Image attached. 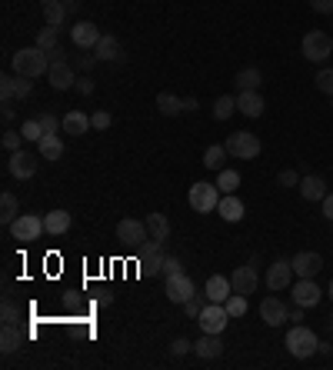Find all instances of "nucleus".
<instances>
[{
  "instance_id": "7",
  "label": "nucleus",
  "mask_w": 333,
  "mask_h": 370,
  "mask_svg": "<svg viewBox=\"0 0 333 370\" xmlns=\"http://www.w3.org/2000/svg\"><path fill=\"white\" fill-rule=\"evenodd\" d=\"M197 324H200V331L204 333H223L227 331V324H230V314H227V307L223 304H207L204 310H200Z\"/></svg>"
},
{
  "instance_id": "39",
  "label": "nucleus",
  "mask_w": 333,
  "mask_h": 370,
  "mask_svg": "<svg viewBox=\"0 0 333 370\" xmlns=\"http://www.w3.org/2000/svg\"><path fill=\"white\" fill-rule=\"evenodd\" d=\"M313 84H317V90H320V94L333 97V67H320V70H317V77H313Z\"/></svg>"
},
{
  "instance_id": "50",
  "label": "nucleus",
  "mask_w": 333,
  "mask_h": 370,
  "mask_svg": "<svg viewBox=\"0 0 333 370\" xmlns=\"http://www.w3.org/2000/svg\"><path fill=\"white\" fill-rule=\"evenodd\" d=\"M20 141H24V134H13V130H4V147L7 151H20Z\"/></svg>"
},
{
  "instance_id": "16",
  "label": "nucleus",
  "mask_w": 333,
  "mask_h": 370,
  "mask_svg": "<svg viewBox=\"0 0 333 370\" xmlns=\"http://www.w3.org/2000/svg\"><path fill=\"white\" fill-rule=\"evenodd\" d=\"M230 283H233V291H237V294H254L256 283H260V274H256V260H250L247 267H237V270H233Z\"/></svg>"
},
{
  "instance_id": "51",
  "label": "nucleus",
  "mask_w": 333,
  "mask_h": 370,
  "mask_svg": "<svg viewBox=\"0 0 333 370\" xmlns=\"http://www.w3.org/2000/svg\"><path fill=\"white\" fill-rule=\"evenodd\" d=\"M313 13H333V0H310Z\"/></svg>"
},
{
  "instance_id": "4",
  "label": "nucleus",
  "mask_w": 333,
  "mask_h": 370,
  "mask_svg": "<svg viewBox=\"0 0 333 370\" xmlns=\"http://www.w3.org/2000/svg\"><path fill=\"white\" fill-rule=\"evenodd\" d=\"M300 53L307 57L310 64H323L333 53V37L323 34V30H310V34H303V40H300Z\"/></svg>"
},
{
  "instance_id": "56",
  "label": "nucleus",
  "mask_w": 333,
  "mask_h": 370,
  "mask_svg": "<svg viewBox=\"0 0 333 370\" xmlns=\"http://www.w3.org/2000/svg\"><path fill=\"white\" fill-rule=\"evenodd\" d=\"M97 304H100V307H107V304H114V294H110V291H103V294L97 297Z\"/></svg>"
},
{
  "instance_id": "53",
  "label": "nucleus",
  "mask_w": 333,
  "mask_h": 370,
  "mask_svg": "<svg viewBox=\"0 0 333 370\" xmlns=\"http://www.w3.org/2000/svg\"><path fill=\"white\" fill-rule=\"evenodd\" d=\"M47 60H51V64H60V60H67L64 47H53V51H47Z\"/></svg>"
},
{
  "instance_id": "37",
  "label": "nucleus",
  "mask_w": 333,
  "mask_h": 370,
  "mask_svg": "<svg viewBox=\"0 0 333 370\" xmlns=\"http://www.w3.org/2000/svg\"><path fill=\"white\" fill-rule=\"evenodd\" d=\"M233 110H237V97H230V94H223V97L214 101V117L217 120H230Z\"/></svg>"
},
{
  "instance_id": "3",
  "label": "nucleus",
  "mask_w": 333,
  "mask_h": 370,
  "mask_svg": "<svg viewBox=\"0 0 333 370\" xmlns=\"http://www.w3.org/2000/svg\"><path fill=\"white\" fill-rule=\"evenodd\" d=\"M260 151H263V143L250 130H233L227 137V153L233 160H254V157H260Z\"/></svg>"
},
{
  "instance_id": "30",
  "label": "nucleus",
  "mask_w": 333,
  "mask_h": 370,
  "mask_svg": "<svg viewBox=\"0 0 333 370\" xmlns=\"http://www.w3.org/2000/svg\"><path fill=\"white\" fill-rule=\"evenodd\" d=\"M40 7H44V17H47V24L51 27H60L67 20V4L64 0H40Z\"/></svg>"
},
{
  "instance_id": "14",
  "label": "nucleus",
  "mask_w": 333,
  "mask_h": 370,
  "mask_svg": "<svg viewBox=\"0 0 333 370\" xmlns=\"http://www.w3.org/2000/svg\"><path fill=\"white\" fill-rule=\"evenodd\" d=\"M70 37H74V44H77L80 51H93V47H97V40H100L103 34H100V27H97V24L80 20V24L70 27Z\"/></svg>"
},
{
  "instance_id": "49",
  "label": "nucleus",
  "mask_w": 333,
  "mask_h": 370,
  "mask_svg": "<svg viewBox=\"0 0 333 370\" xmlns=\"http://www.w3.org/2000/svg\"><path fill=\"white\" fill-rule=\"evenodd\" d=\"M190 350H193V344L187 337H177V340L170 344V354H174V357H183V354H190Z\"/></svg>"
},
{
  "instance_id": "12",
  "label": "nucleus",
  "mask_w": 333,
  "mask_h": 370,
  "mask_svg": "<svg viewBox=\"0 0 333 370\" xmlns=\"http://www.w3.org/2000/svg\"><path fill=\"white\" fill-rule=\"evenodd\" d=\"M260 320L267 327H280V324L290 320V310H287V304H283L280 297H263L260 300Z\"/></svg>"
},
{
  "instance_id": "57",
  "label": "nucleus",
  "mask_w": 333,
  "mask_h": 370,
  "mask_svg": "<svg viewBox=\"0 0 333 370\" xmlns=\"http://www.w3.org/2000/svg\"><path fill=\"white\" fill-rule=\"evenodd\" d=\"M13 120V103H4V124H11Z\"/></svg>"
},
{
  "instance_id": "58",
  "label": "nucleus",
  "mask_w": 333,
  "mask_h": 370,
  "mask_svg": "<svg viewBox=\"0 0 333 370\" xmlns=\"http://www.w3.org/2000/svg\"><path fill=\"white\" fill-rule=\"evenodd\" d=\"M183 110H197V97H183Z\"/></svg>"
},
{
  "instance_id": "62",
  "label": "nucleus",
  "mask_w": 333,
  "mask_h": 370,
  "mask_svg": "<svg viewBox=\"0 0 333 370\" xmlns=\"http://www.w3.org/2000/svg\"><path fill=\"white\" fill-rule=\"evenodd\" d=\"M330 107H333V103H330Z\"/></svg>"
},
{
  "instance_id": "29",
  "label": "nucleus",
  "mask_w": 333,
  "mask_h": 370,
  "mask_svg": "<svg viewBox=\"0 0 333 370\" xmlns=\"http://www.w3.org/2000/svg\"><path fill=\"white\" fill-rule=\"evenodd\" d=\"M17 217H20V204H17V197L11 191H4V197H0V224L11 230V224Z\"/></svg>"
},
{
  "instance_id": "19",
  "label": "nucleus",
  "mask_w": 333,
  "mask_h": 370,
  "mask_svg": "<svg viewBox=\"0 0 333 370\" xmlns=\"http://www.w3.org/2000/svg\"><path fill=\"white\" fill-rule=\"evenodd\" d=\"M217 214L227 220V224H240V220L247 217V207H244V200H240L237 193H223L220 204H217Z\"/></svg>"
},
{
  "instance_id": "15",
  "label": "nucleus",
  "mask_w": 333,
  "mask_h": 370,
  "mask_svg": "<svg viewBox=\"0 0 333 370\" xmlns=\"http://www.w3.org/2000/svg\"><path fill=\"white\" fill-rule=\"evenodd\" d=\"M290 264H294L296 277H317V274L323 270V257L317 254V250H300Z\"/></svg>"
},
{
  "instance_id": "2",
  "label": "nucleus",
  "mask_w": 333,
  "mask_h": 370,
  "mask_svg": "<svg viewBox=\"0 0 333 370\" xmlns=\"http://www.w3.org/2000/svg\"><path fill=\"white\" fill-rule=\"evenodd\" d=\"M283 347H287L296 360H307V357H313V354L320 350V340H317V333L310 331L307 324H294V327L287 331V344Z\"/></svg>"
},
{
  "instance_id": "55",
  "label": "nucleus",
  "mask_w": 333,
  "mask_h": 370,
  "mask_svg": "<svg viewBox=\"0 0 333 370\" xmlns=\"http://www.w3.org/2000/svg\"><path fill=\"white\" fill-rule=\"evenodd\" d=\"M290 320H294V324H303V307L294 304V310H290Z\"/></svg>"
},
{
  "instance_id": "48",
  "label": "nucleus",
  "mask_w": 333,
  "mask_h": 370,
  "mask_svg": "<svg viewBox=\"0 0 333 370\" xmlns=\"http://www.w3.org/2000/svg\"><path fill=\"white\" fill-rule=\"evenodd\" d=\"M90 124H93V130H107L110 124H114V117L107 114V110H97V114L90 117Z\"/></svg>"
},
{
  "instance_id": "28",
  "label": "nucleus",
  "mask_w": 333,
  "mask_h": 370,
  "mask_svg": "<svg viewBox=\"0 0 333 370\" xmlns=\"http://www.w3.org/2000/svg\"><path fill=\"white\" fill-rule=\"evenodd\" d=\"M64 120V134H74V137H84L93 124H90V117L87 114H80V110H70L67 117H60Z\"/></svg>"
},
{
  "instance_id": "26",
  "label": "nucleus",
  "mask_w": 333,
  "mask_h": 370,
  "mask_svg": "<svg viewBox=\"0 0 333 370\" xmlns=\"http://www.w3.org/2000/svg\"><path fill=\"white\" fill-rule=\"evenodd\" d=\"M147 234H150V241H157V243H166V237H170V220H166V214H147Z\"/></svg>"
},
{
  "instance_id": "24",
  "label": "nucleus",
  "mask_w": 333,
  "mask_h": 370,
  "mask_svg": "<svg viewBox=\"0 0 333 370\" xmlns=\"http://www.w3.org/2000/svg\"><path fill=\"white\" fill-rule=\"evenodd\" d=\"M193 354L200 360H217L223 354V340H220V333H204L197 344H193Z\"/></svg>"
},
{
  "instance_id": "11",
  "label": "nucleus",
  "mask_w": 333,
  "mask_h": 370,
  "mask_svg": "<svg viewBox=\"0 0 333 370\" xmlns=\"http://www.w3.org/2000/svg\"><path fill=\"white\" fill-rule=\"evenodd\" d=\"M37 157L30 151H13L11 157H7V174L11 177H17V180H30L34 174H37Z\"/></svg>"
},
{
  "instance_id": "35",
  "label": "nucleus",
  "mask_w": 333,
  "mask_h": 370,
  "mask_svg": "<svg viewBox=\"0 0 333 370\" xmlns=\"http://www.w3.org/2000/svg\"><path fill=\"white\" fill-rule=\"evenodd\" d=\"M217 187H220V193H237V187H240V174L237 170H217Z\"/></svg>"
},
{
  "instance_id": "22",
  "label": "nucleus",
  "mask_w": 333,
  "mask_h": 370,
  "mask_svg": "<svg viewBox=\"0 0 333 370\" xmlns=\"http://www.w3.org/2000/svg\"><path fill=\"white\" fill-rule=\"evenodd\" d=\"M300 197L307 200V204H317V200H323L327 197V180L317 177V174H310V177H300Z\"/></svg>"
},
{
  "instance_id": "21",
  "label": "nucleus",
  "mask_w": 333,
  "mask_h": 370,
  "mask_svg": "<svg viewBox=\"0 0 333 370\" xmlns=\"http://www.w3.org/2000/svg\"><path fill=\"white\" fill-rule=\"evenodd\" d=\"M204 294H207V300H210V304H223V300L233 294L230 277H220V274H214V277L204 283Z\"/></svg>"
},
{
  "instance_id": "36",
  "label": "nucleus",
  "mask_w": 333,
  "mask_h": 370,
  "mask_svg": "<svg viewBox=\"0 0 333 370\" xmlns=\"http://www.w3.org/2000/svg\"><path fill=\"white\" fill-rule=\"evenodd\" d=\"M57 37H60V27H40L37 30V47L40 51H53V47H60V44H57Z\"/></svg>"
},
{
  "instance_id": "45",
  "label": "nucleus",
  "mask_w": 333,
  "mask_h": 370,
  "mask_svg": "<svg viewBox=\"0 0 333 370\" xmlns=\"http://www.w3.org/2000/svg\"><path fill=\"white\" fill-rule=\"evenodd\" d=\"M160 274L166 277H174V274H183V264H180V257H164V267H160Z\"/></svg>"
},
{
  "instance_id": "41",
  "label": "nucleus",
  "mask_w": 333,
  "mask_h": 370,
  "mask_svg": "<svg viewBox=\"0 0 333 370\" xmlns=\"http://www.w3.org/2000/svg\"><path fill=\"white\" fill-rule=\"evenodd\" d=\"M210 304V300H207V294H193L190 300H187V304H183V314H187V317H200V310H204V307Z\"/></svg>"
},
{
  "instance_id": "59",
  "label": "nucleus",
  "mask_w": 333,
  "mask_h": 370,
  "mask_svg": "<svg viewBox=\"0 0 333 370\" xmlns=\"http://www.w3.org/2000/svg\"><path fill=\"white\" fill-rule=\"evenodd\" d=\"M64 4H67V7H74V4H77V0H64Z\"/></svg>"
},
{
  "instance_id": "60",
  "label": "nucleus",
  "mask_w": 333,
  "mask_h": 370,
  "mask_svg": "<svg viewBox=\"0 0 333 370\" xmlns=\"http://www.w3.org/2000/svg\"><path fill=\"white\" fill-rule=\"evenodd\" d=\"M327 294H330V300H333V281H330V291H327Z\"/></svg>"
},
{
  "instance_id": "47",
  "label": "nucleus",
  "mask_w": 333,
  "mask_h": 370,
  "mask_svg": "<svg viewBox=\"0 0 333 370\" xmlns=\"http://www.w3.org/2000/svg\"><path fill=\"white\" fill-rule=\"evenodd\" d=\"M277 184H280V187H300V174L287 167V170H280V174H277Z\"/></svg>"
},
{
  "instance_id": "44",
  "label": "nucleus",
  "mask_w": 333,
  "mask_h": 370,
  "mask_svg": "<svg viewBox=\"0 0 333 370\" xmlns=\"http://www.w3.org/2000/svg\"><path fill=\"white\" fill-rule=\"evenodd\" d=\"M34 94V80L30 77H17V87H13V101H27Z\"/></svg>"
},
{
  "instance_id": "34",
  "label": "nucleus",
  "mask_w": 333,
  "mask_h": 370,
  "mask_svg": "<svg viewBox=\"0 0 333 370\" xmlns=\"http://www.w3.org/2000/svg\"><path fill=\"white\" fill-rule=\"evenodd\" d=\"M157 110H160L164 117H177L180 110H183V101L174 97L170 90H164V94H157Z\"/></svg>"
},
{
  "instance_id": "23",
  "label": "nucleus",
  "mask_w": 333,
  "mask_h": 370,
  "mask_svg": "<svg viewBox=\"0 0 333 370\" xmlns=\"http://www.w3.org/2000/svg\"><path fill=\"white\" fill-rule=\"evenodd\" d=\"M237 110L244 117H250V120L263 114V97H260V90H240V94H237Z\"/></svg>"
},
{
  "instance_id": "20",
  "label": "nucleus",
  "mask_w": 333,
  "mask_h": 370,
  "mask_svg": "<svg viewBox=\"0 0 333 370\" xmlns=\"http://www.w3.org/2000/svg\"><path fill=\"white\" fill-rule=\"evenodd\" d=\"M47 80H51L53 90H67L77 84V77H74V67H70V60H60V64H51V70H47Z\"/></svg>"
},
{
  "instance_id": "42",
  "label": "nucleus",
  "mask_w": 333,
  "mask_h": 370,
  "mask_svg": "<svg viewBox=\"0 0 333 370\" xmlns=\"http://www.w3.org/2000/svg\"><path fill=\"white\" fill-rule=\"evenodd\" d=\"M0 320H4V324H13V327L20 324V310H17V304H13L11 297H7L4 307H0Z\"/></svg>"
},
{
  "instance_id": "43",
  "label": "nucleus",
  "mask_w": 333,
  "mask_h": 370,
  "mask_svg": "<svg viewBox=\"0 0 333 370\" xmlns=\"http://www.w3.org/2000/svg\"><path fill=\"white\" fill-rule=\"evenodd\" d=\"M13 87H17V77H11V74L0 77V101L4 103H13Z\"/></svg>"
},
{
  "instance_id": "38",
  "label": "nucleus",
  "mask_w": 333,
  "mask_h": 370,
  "mask_svg": "<svg viewBox=\"0 0 333 370\" xmlns=\"http://www.w3.org/2000/svg\"><path fill=\"white\" fill-rule=\"evenodd\" d=\"M223 307H227L230 317H244L247 314V294H237V291H233V294L223 300Z\"/></svg>"
},
{
  "instance_id": "54",
  "label": "nucleus",
  "mask_w": 333,
  "mask_h": 370,
  "mask_svg": "<svg viewBox=\"0 0 333 370\" xmlns=\"http://www.w3.org/2000/svg\"><path fill=\"white\" fill-rule=\"evenodd\" d=\"M320 204H323V217L333 220V193H327V197H323Z\"/></svg>"
},
{
  "instance_id": "18",
  "label": "nucleus",
  "mask_w": 333,
  "mask_h": 370,
  "mask_svg": "<svg viewBox=\"0 0 333 370\" xmlns=\"http://www.w3.org/2000/svg\"><path fill=\"white\" fill-rule=\"evenodd\" d=\"M93 57H97V60H103V64H120V60H124L120 40H117L114 34H103V37L97 40V47H93Z\"/></svg>"
},
{
  "instance_id": "6",
  "label": "nucleus",
  "mask_w": 333,
  "mask_h": 370,
  "mask_svg": "<svg viewBox=\"0 0 333 370\" xmlns=\"http://www.w3.org/2000/svg\"><path fill=\"white\" fill-rule=\"evenodd\" d=\"M290 297H294V304L296 307H317L323 300V291L317 287V281L313 277H300V281H294L290 283Z\"/></svg>"
},
{
  "instance_id": "33",
  "label": "nucleus",
  "mask_w": 333,
  "mask_h": 370,
  "mask_svg": "<svg viewBox=\"0 0 333 370\" xmlns=\"http://www.w3.org/2000/svg\"><path fill=\"white\" fill-rule=\"evenodd\" d=\"M20 344H24L20 331H17L13 324H4V331H0V350H4V354H17Z\"/></svg>"
},
{
  "instance_id": "25",
  "label": "nucleus",
  "mask_w": 333,
  "mask_h": 370,
  "mask_svg": "<svg viewBox=\"0 0 333 370\" xmlns=\"http://www.w3.org/2000/svg\"><path fill=\"white\" fill-rule=\"evenodd\" d=\"M37 151L47 164L60 160V157H64V141H60V134H44V137L37 141Z\"/></svg>"
},
{
  "instance_id": "27",
  "label": "nucleus",
  "mask_w": 333,
  "mask_h": 370,
  "mask_svg": "<svg viewBox=\"0 0 333 370\" xmlns=\"http://www.w3.org/2000/svg\"><path fill=\"white\" fill-rule=\"evenodd\" d=\"M233 87H237V94H240V90H260L263 87V74H260V67H244L240 74L233 77Z\"/></svg>"
},
{
  "instance_id": "9",
  "label": "nucleus",
  "mask_w": 333,
  "mask_h": 370,
  "mask_svg": "<svg viewBox=\"0 0 333 370\" xmlns=\"http://www.w3.org/2000/svg\"><path fill=\"white\" fill-rule=\"evenodd\" d=\"M117 241L127 243V247H137V250H141L143 243L150 241V234H147V224H143V220L124 217L120 224H117Z\"/></svg>"
},
{
  "instance_id": "40",
  "label": "nucleus",
  "mask_w": 333,
  "mask_h": 370,
  "mask_svg": "<svg viewBox=\"0 0 333 370\" xmlns=\"http://www.w3.org/2000/svg\"><path fill=\"white\" fill-rule=\"evenodd\" d=\"M20 134H24V141H34V143H37L40 137H44L40 117H30V120H24V124H20Z\"/></svg>"
},
{
  "instance_id": "32",
  "label": "nucleus",
  "mask_w": 333,
  "mask_h": 370,
  "mask_svg": "<svg viewBox=\"0 0 333 370\" xmlns=\"http://www.w3.org/2000/svg\"><path fill=\"white\" fill-rule=\"evenodd\" d=\"M227 143H210L204 151V167L207 170H223V160H227Z\"/></svg>"
},
{
  "instance_id": "61",
  "label": "nucleus",
  "mask_w": 333,
  "mask_h": 370,
  "mask_svg": "<svg viewBox=\"0 0 333 370\" xmlns=\"http://www.w3.org/2000/svg\"><path fill=\"white\" fill-rule=\"evenodd\" d=\"M330 331H333V314H330Z\"/></svg>"
},
{
  "instance_id": "10",
  "label": "nucleus",
  "mask_w": 333,
  "mask_h": 370,
  "mask_svg": "<svg viewBox=\"0 0 333 370\" xmlns=\"http://www.w3.org/2000/svg\"><path fill=\"white\" fill-rule=\"evenodd\" d=\"M44 217H37V214H20V217L11 224V234H13V241H24V243H30V241H37L40 234H44Z\"/></svg>"
},
{
  "instance_id": "52",
  "label": "nucleus",
  "mask_w": 333,
  "mask_h": 370,
  "mask_svg": "<svg viewBox=\"0 0 333 370\" xmlns=\"http://www.w3.org/2000/svg\"><path fill=\"white\" fill-rule=\"evenodd\" d=\"M74 87H77L80 94H84V97H90V94H93V80H90V77H80V80L74 84Z\"/></svg>"
},
{
  "instance_id": "31",
  "label": "nucleus",
  "mask_w": 333,
  "mask_h": 370,
  "mask_svg": "<svg viewBox=\"0 0 333 370\" xmlns=\"http://www.w3.org/2000/svg\"><path fill=\"white\" fill-rule=\"evenodd\" d=\"M44 227H47V234L60 237V234L70 230V214H67V210H51V214L44 217Z\"/></svg>"
},
{
  "instance_id": "8",
  "label": "nucleus",
  "mask_w": 333,
  "mask_h": 370,
  "mask_svg": "<svg viewBox=\"0 0 333 370\" xmlns=\"http://www.w3.org/2000/svg\"><path fill=\"white\" fill-rule=\"evenodd\" d=\"M164 294H166V300H170V304H180V307H183L193 294H197V283H193L187 274H174V277H166Z\"/></svg>"
},
{
  "instance_id": "13",
  "label": "nucleus",
  "mask_w": 333,
  "mask_h": 370,
  "mask_svg": "<svg viewBox=\"0 0 333 370\" xmlns=\"http://www.w3.org/2000/svg\"><path fill=\"white\" fill-rule=\"evenodd\" d=\"M263 281H267L270 291H287V287L294 283V264H290V260H273L267 267V277H263Z\"/></svg>"
},
{
  "instance_id": "46",
  "label": "nucleus",
  "mask_w": 333,
  "mask_h": 370,
  "mask_svg": "<svg viewBox=\"0 0 333 370\" xmlns=\"http://www.w3.org/2000/svg\"><path fill=\"white\" fill-rule=\"evenodd\" d=\"M40 127H44V134H57V130H64V120H57L53 114H40Z\"/></svg>"
},
{
  "instance_id": "17",
  "label": "nucleus",
  "mask_w": 333,
  "mask_h": 370,
  "mask_svg": "<svg viewBox=\"0 0 333 370\" xmlns=\"http://www.w3.org/2000/svg\"><path fill=\"white\" fill-rule=\"evenodd\" d=\"M160 247H164V243H157V241H147L141 247V270L143 274H160V267H164V250H160Z\"/></svg>"
},
{
  "instance_id": "1",
  "label": "nucleus",
  "mask_w": 333,
  "mask_h": 370,
  "mask_svg": "<svg viewBox=\"0 0 333 370\" xmlns=\"http://www.w3.org/2000/svg\"><path fill=\"white\" fill-rule=\"evenodd\" d=\"M11 67L17 77H44L47 70H51V60H47V51H40L37 44L34 47H24V51H17L11 57Z\"/></svg>"
},
{
  "instance_id": "5",
  "label": "nucleus",
  "mask_w": 333,
  "mask_h": 370,
  "mask_svg": "<svg viewBox=\"0 0 333 370\" xmlns=\"http://www.w3.org/2000/svg\"><path fill=\"white\" fill-rule=\"evenodd\" d=\"M220 187L217 184H207V180H200V184H193L190 193H187V200H190V207L197 210V214H214L220 204Z\"/></svg>"
}]
</instances>
